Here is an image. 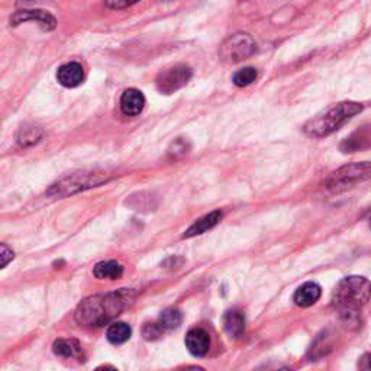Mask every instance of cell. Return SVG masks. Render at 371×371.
<instances>
[{
  "instance_id": "cell-7",
  "label": "cell",
  "mask_w": 371,
  "mask_h": 371,
  "mask_svg": "<svg viewBox=\"0 0 371 371\" xmlns=\"http://www.w3.org/2000/svg\"><path fill=\"white\" fill-rule=\"evenodd\" d=\"M193 76V71L186 64H175V66L161 71L155 78L157 90L161 94H173L184 87Z\"/></svg>"
},
{
  "instance_id": "cell-2",
  "label": "cell",
  "mask_w": 371,
  "mask_h": 371,
  "mask_svg": "<svg viewBox=\"0 0 371 371\" xmlns=\"http://www.w3.org/2000/svg\"><path fill=\"white\" fill-rule=\"evenodd\" d=\"M371 299V282L361 276L343 279L334 290L332 306L345 319H352Z\"/></svg>"
},
{
  "instance_id": "cell-24",
  "label": "cell",
  "mask_w": 371,
  "mask_h": 371,
  "mask_svg": "<svg viewBox=\"0 0 371 371\" xmlns=\"http://www.w3.org/2000/svg\"><path fill=\"white\" fill-rule=\"evenodd\" d=\"M0 257H2V268H5L13 260L15 254L6 244H2V247H0Z\"/></svg>"
},
{
  "instance_id": "cell-21",
  "label": "cell",
  "mask_w": 371,
  "mask_h": 371,
  "mask_svg": "<svg viewBox=\"0 0 371 371\" xmlns=\"http://www.w3.org/2000/svg\"><path fill=\"white\" fill-rule=\"evenodd\" d=\"M189 142L184 138H177L169 148V155L171 158H180L189 153Z\"/></svg>"
},
{
  "instance_id": "cell-6",
  "label": "cell",
  "mask_w": 371,
  "mask_h": 371,
  "mask_svg": "<svg viewBox=\"0 0 371 371\" xmlns=\"http://www.w3.org/2000/svg\"><path fill=\"white\" fill-rule=\"evenodd\" d=\"M257 51V42L254 38L244 32H238L225 40L221 45V58L225 62L236 64L250 58Z\"/></svg>"
},
{
  "instance_id": "cell-17",
  "label": "cell",
  "mask_w": 371,
  "mask_h": 371,
  "mask_svg": "<svg viewBox=\"0 0 371 371\" xmlns=\"http://www.w3.org/2000/svg\"><path fill=\"white\" fill-rule=\"evenodd\" d=\"M132 335V329L125 322H115L107 329V341L114 345H122L125 344Z\"/></svg>"
},
{
  "instance_id": "cell-4",
  "label": "cell",
  "mask_w": 371,
  "mask_h": 371,
  "mask_svg": "<svg viewBox=\"0 0 371 371\" xmlns=\"http://www.w3.org/2000/svg\"><path fill=\"white\" fill-rule=\"evenodd\" d=\"M109 180V174L105 171H77L61 177L54 183L46 195L50 198H67L76 193L85 191L92 187H98Z\"/></svg>"
},
{
  "instance_id": "cell-5",
  "label": "cell",
  "mask_w": 371,
  "mask_h": 371,
  "mask_svg": "<svg viewBox=\"0 0 371 371\" xmlns=\"http://www.w3.org/2000/svg\"><path fill=\"white\" fill-rule=\"evenodd\" d=\"M371 179V163H351L343 166L325 180V187L332 193H343Z\"/></svg>"
},
{
  "instance_id": "cell-9",
  "label": "cell",
  "mask_w": 371,
  "mask_h": 371,
  "mask_svg": "<svg viewBox=\"0 0 371 371\" xmlns=\"http://www.w3.org/2000/svg\"><path fill=\"white\" fill-rule=\"evenodd\" d=\"M58 83L67 89H74L83 83L85 80V70L80 62L71 61L64 64L57 71Z\"/></svg>"
},
{
  "instance_id": "cell-18",
  "label": "cell",
  "mask_w": 371,
  "mask_h": 371,
  "mask_svg": "<svg viewBox=\"0 0 371 371\" xmlns=\"http://www.w3.org/2000/svg\"><path fill=\"white\" fill-rule=\"evenodd\" d=\"M53 351L58 357L73 359L78 357V354L82 352V347L76 340H57L53 344Z\"/></svg>"
},
{
  "instance_id": "cell-25",
  "label": "cell",
  "mask_w": 371,
  "mask_h": 371,
  "mask_svg": "<svg viewBox=\"0 0 371 371\" xmlns=\"http://www.w3.org/2000/svg\"><path fill=\"white\" fill-rule=\"evenodd\" d=\"M359 367H360L361 370L371 371V352H368V354H365V356L361 357Z\"/></svg>"
},
{
  "instance_id": "cell-14",
  "label": "cell",
  "mask_w": 371,
  "mask_h": 371,
  "mask_svg": "<svg viewBox=\"0 0 371 371\" xmlns=\"http://www.w3.org/2000/svg\"><path fill=\"white\" fill-rule=\"evenodd\" d=\"M223 214L221 211H214L211 214L205 215L203 218H200L199 221H196L195 223L191 225V227L183 234V238H193V236H198L202 235L207 231L214 230L216 225L221 222Z\"/></svg>"
},
{
  "instance_id": "cell-16",
  "label": "cell",
  "mask_w": 371,
  "mask_h": 371,
  "mask_svg": "<svg viewBox=\"0 0 371 371\" xmlns=\"http://www.w3.org/2000/svg\"><path fill=\"white\" fill-rule=\"evenodd\" d=\"M42 137H44V131L40 126L34 123H25L19 128L18 135H16V141H18L21 147L28 148V147H32V145L38 144Z\"/></svg>"
},
{
  "instance_id": "cell-15",
  "label": "cell",
  "mask_w": 371,
  "mask_h": 371,
  "mask_svg": "<svg viewBox=\"0 0 371 371\" xmlns=\"http://www.w3.org/2000/svg\"><path fill=\"white\" fill-rule=\"evenodd\" d=\"M93 274L96 279L101 280H118L122 277L123 274V266L119 264L115 260H109V261H101L96 264L93 268Z\"/></svg>"
},
{
  "instance_id": "cell-13",
  "label": "cell",
  "mask_w": 371,
  "mask_h": 371,
  "mask_svg": "<svg viewBox=\"0 0 371 371\" xmlns=\"http://www.w3.org/2000/svg\"><path fill=\"white\" fill-rule=\"evenodd\" d=\"M222 322L225 331L230 336L241 338L245 334V315L239 309H230L225 312Z\"/></svg>"
},
{
  "instance_id": "cell-19",
  "label": "cell",
  "mask_w": 371,
  "mask_h": 371,
  "mask_svg": "<svg viewBox=\"0 0 371 371\" xmlns=\"http://www.w3.org/2000/svg\"><path fill=\"white\" fill-rule=\"evenodd\" d=\"M182 320H183V315L179 309H175V308H169L163 311L158 318L161 327H163L166 331L179 328L182 325Z\"/></svg>"
},
{
  "instance_id": "cell-20",
  "label": "cell",
  "mask_w": 371,
  "mask_h": 371,
  "mask_svg": "<svg viewBox=\"0 0 371 371\" xmlns=\"http://www.w3.org/2000/svg\"><path fill=\"white\" fill-rule=\"evenodd\" d=\"M257 77H258V71L254 67H245V69L238 70L232 76V82L238 87H247L255 82Z\"/></svg>"
},
{
  "instance_id": "cell-12",
  "label": "cell",
  "mask_w": 371,
  "mask_h": 371,
  "mask_svg": "<svg viewBox=\"0 0 371 371\" xmlns=\"http://www.w3.org/2000/svg\"><path fill=\"white\" fill-rule=\"evenodd\" d=\"M320 295H322L320 286L318 283L308 282L296 290L293 302L297 306H300V308H311V306H313L320 299Z\"/></svg>"
},
{
  "instance_id": "cell-10",
  "label": "cell",
  "mask_w": 371,
  "mask_h": 371,
  "mask_svg": "<svg viewBox=\"0 0 371 371\" xmlns=\"http://www.w3.org/2000/svg\"><path fill=\"white\" fill-rule=\"evenodd\" d=\"M184 344L193 357H203L209 352V348H211V336H209L205 329H190L186 335Z\"/></svg>"
},
{
  "instance_id": "cell-22",
  "label": "cell",
  "mask_w": 371,
  "mask_h": 371,
  "mask_svg": "<svg viewBox=\"0 0 371 371\" xmlns=\"http://www.w3.org/2000/svg\"><path fill=\"white\" fill-rule=\"evenodd\" d=\"M164 328L161 327L159 322H157V324H147L144 328H142V335L147 341H155L158 340V338L163 336L164 334Z\"/></svg>"
},
{
  "instance_id": "cell-1",
  "label": "cell",
  "mask_w": 371,
  "mask_h": 371,
  "mask_svg": "<svg viewBox=\"0 0 371 371\" xmlns=\"http://www.w3.org/2000/svg\"><path fill=\"white\" fill-rule=\"evenodd\" d=\"M134 300L131 290H118V292L101 293L85 299L77 306L74 319L78 325L101 328L119 316Z\"/></svg>"
},
{
  "instance_id": "cell-11",
  "label": "cell",
  "mask_w": 371,
  "mask_h": 371,
  "mask_svg": "<svg viewBox=\"0 0 371 371\" xmlns=\"http://www.w3.org/2000/svg\"><path fill=\"white\" fill-rule=\"evenodd\" d=\"M145 107V96L141 90L128 89L121 96V110L126 117H138Z\"/></svg>"
},
{
  "instance_id": "cell-8",
  "label": "cell",
  "mask_w": 371,
  "mask_h": 371,
  "mask_svg": "<svg viewBox=\"0 0 371 371\" xmlns=\"http://www.w3.org/2000/svg\"><path fill=\"white\" fill-rule=\"evenodd\" d=\"M37 22L42 31H54L57 28V19L53 13L42 9H21L10 16V25L18 26L25 22Z\"/></svg>"
},
{
  "instance_id": "cell-23",
  "label": "cell",
  "mask_w": 371,
  "mask_h": 371,
  "mask_svg": "<svg viewBox=\"0 0 371 371\" xmlns=\"http://www.w3.org/2000/svg\"><path fill=\"white\" fill-rule=\"evenodd\" d=\"M141 2V0H105V5L109 9H114V10H122L126 8H131L135 3Z\"/></svg>"
},
{
  "instance_id": "cell-3",
  "label": "cell",
  "mask_w": 371,
  "mask_h": 371,
  "mask_svg": "<svg viewBox=\"0 0 371 371\" xmlns=\"http://www.w3.org/2000/svg\"><path fill=\"white\" fill-rule=\"evenodd\" d=\"M363 112V105L357 102H341L327 109L324 114H320L311 119L303 126L304 134L311 138H324L334 134L336 129H340L345 122Z\"/></svg>"
}]
</instances>
